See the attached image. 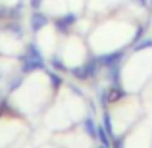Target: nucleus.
<instances>
[{"instance_id":"obj_12","label":"nucleus","mask_w":152,"mask_h":148,"mask_svg":"<svg viewBox=\"0 0 152 148\" xmlns=\"http://www.w3.org/2000/svg\"><path fill=\"white\" fill-rule=\"evenodd\" d=\"M41 4H42V0H31V6H33L35 10H37V8L41 6Z\"/></svg>"},{"instance_id":"obj_8","label":"nucleus","mask_w":152,"mask_h":148,"mask_svg":"<svg viewBox=\"0 0 152 148\" xmlns=\"http://www.w3.org/2000/svg\"><path fill=\"white\" fill-rule=\"evenodd\" d=\"M48 75H50V81H52V85H54V87L62 85V77H58L56 73H48Z\"/></svg>"},{"instance_id":"obj_11","label":"nucleus","mask_w":152,"mask_h":148,"mask_svg":"<svg viewBox=\"0 0 152 148\" xmlns=\"http://www.w3.org/2000/svg\"><path fill=\"white\" fill-rule=\"evenodd\" d=\"M142 33H145V27H139V29H137V35H135V42H137L139 39H142Z\"/></svg>"},{"instance_id":"obj_16","label":"nucleus","mask_w":152,"mask_h":148,"mask_svg":"<svg viewBox=\"0 0 152 148\" xmlns=\"http://www.w3.org/2000/svg\"><path fill=\"white\" fill-rule=\"evenodd\" d=\"M102 148H106V146H102Z\"/></svg>"},{"instance_id":"obj_5","label":"nucleus","mask_w":152,"mask_h":148,"mask_svg":"<svg viewBox=\"0 0 152 148\" xmlns=\"http://www.w3.org/2000/svg\"><path fill=\"white\" fill-rule=\"evenodd\" d=\"M73 23H75V15H73V14H67V15H64V17L56 19V27H58V29L62 31V33H66L67 27L73 25Z\"/></svg>"},{"instance_id":"obj_1","label":"nucleus","mask_w":152,"mask_h":148,"mask_svg":"<svg viewBox=\"0 0 152 148\" xmlns=\"http://www.w3.org/2000/svg\"><path fill=\"white\" fill-rule=\"evenodd\" d=\"M42 67H45V62H42V56H41V52H39V48L35 44H29L25 56L21 58V69L25 71V73H31V71L42 69Z\"/></svg>"},{"instance_id":"obj_6","label":"nucleus","mask_w":152,"mask_h":148,"mask_svg":"<svg viewBox=\"0 0 152 148\" xmlns=\"http://www.w3.org/2000/svg\"><path fill=\"white\" fill-rule=\"evenodd\" d=\"M83 129H85V133L89 135L91 139H96V137H98V129H96V125H94V121H93L91 117L85 119V123H83Z\"/></svg>"},{"instance_id":"obj_4","label":"nucleus","mask_w":152,"mask_h":148,"mask_svg":"<svg viewBox=\"0 0 152 148\" xmlns=\"http://www.w3.org/2000/svg\"><path fill=\"white\" fill-rule=\"evenodd\" d=\"M48 23V17H46L45 14H39V12H35L33 15H31V29L33 31H41L42 27Z\"/></svg>"},{"instance_id":"obj_14","label":"nucleus","mask_w":152,"mask_h":148,"mask_svg":"<svg viewBox=\"0 0 152 148\" xmlns=\"http://www.w3.org/2000/svg\"><path fill=\"white\" fill-rule=\"evenodd\" d=\"M139 4H142V6H145V4H146V0H139Z\"/></svg>"},{"instance_id":"obj_7","label":"nucleus","mask_w":152,"mask_h":148,"mask_svg":"<svg viewBox=\"0 0 152 148\" xmlns=\"http://www.w3.org/2000/svg\"><path fill=\"white\" fill-rule=\"evenodd\" d=\"M98 137H100L102 144L106 146V148L112 144V142H110V137H108V133H106V129H104V127H98Z\"/></svg>"},{"instance_id":"obj_15","label":"nucleus","mask_w":152,"mask_h":148,"mask_svg":"<svg viewBox=\"0 0 152 148\" xmlns=\"http://www.w3.org/2000/svg\"><path fill=\"white\" fill-rule=\"evenodd\" d=\"M115 148H121V144H119V142H115Z\"/></svg>"},{"instance_id":"obj_9","label":"nucleus","mask_w":152,"mask_h":148,"mask_svg":"<svg viewBox=\"0 0 152 148\" xmlns=\"http://www.w3.org/2000/svg\"><path fill=\"white\" fill-rule=\"evenodd\" d=\"M148 46H152V39H146V41H142L141 44L137 46V50H142V48H148Z\"/></svg>"},{"instance_id":"obj_3","label":"nucleus","mask_w":152,"mask_h":148,"mask_svg":"<svg viewBox=\"0 0 152 148\" xmlns=\"http://www.w3.org/2000/svg\"><path fill=\"white\" fill-rule=\"evenodd\" d=\"M121 58H123V52H114V54H104V56H100V60H98V62H100L106 69H110V67H115V66H118V62Z\"/></svg>"},{"instance_id":"obj_13","label":"nucleus","mask_w":152,"mask_h":148,"mask_svg":"<svg viewBox=\"0 0 152 148\" xmlns=\"http://www.w3.org/2000/svg\"><path fill=\"white\" fill-rule=\"evenodd\" d=\"M6 14H8V10L4 6H0V17H6Z\"/></svg>"},{"instance_id":"obj_10","label":"nucleus","mask_w":152,"mask_h":148,"mask_svg":"<svg viewBox=\"0 0 152 148\" xmlns=\"http://www.w3.org/2000/svg\"><path fill=\"white\" fill-rule=\"evenodd\" d=\"M110 94H112L110 98H114V100H115V98H119V96H123V93H121V90H119V89H114V90H112Z\"/></svg>"},{"instance_id":"obj_2","label":"nucleus","mask_w":152,"mask_h":148,"mask_svg":"<svg viewBox=\"0 0 152 148\" xmlns=\"http://www.w3.org/2000/svg\"><path fill=\"white\" fill-rule=\"evenodd\" d=\"M96 71H98V62L96 60H91V62L85 63V66L71 69V73H73V77H77V79H89V77H93Z\"/></svg>"}]
</instances>
